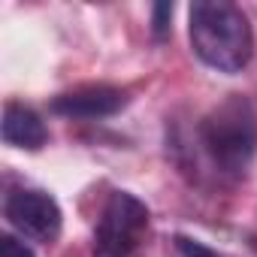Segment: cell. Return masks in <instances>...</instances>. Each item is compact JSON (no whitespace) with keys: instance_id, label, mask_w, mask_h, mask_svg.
Instances as JSON below:
<instances>
[{"instance_id":"obj_5","label":"cell","mask_w":257,"mask_h":257,"mask_svg":"<svg viewBox=\"0 0 257 257\" xmlns=\"http://www.w3.org/2000/svg\"><path fill=\"white\" fill-rule=\"evenodd\" d=\"M127 106V91L115 85H79L73 91H64L52 100V112L64 118H82V121H97L121 112Z\"/></svg>"},{"instance_id":"obj_8","label":"cell","mask_w":257,"mask_h":257,"mask_svg":"<svg viewBox=\"0 0 257 257\" xmlns=\"http://www.w3.org/2000/svg\"><path fill=\"white\" fill-rule=\"evenodd\" d=\"M170 19H173V4H158L152 10V34L164 40L170 34Z\"/></svg>"},{"instance_id":"obj_6","label":"cell","mask_w":257,"mask_h":257,"mask_svg":"<svg viewBox=\"0 0 257 257\" xmlns=\"http://www.w3.org/2000/svg\"><path fill=\"white\" fill-rule=\"evenodd\" d=\"M4 143L13 146V149H25V152H40L46 143H49V131L43 118L19 103V100H10L4 106Z\"/></svg>"},{"instance_id":"obj_4","label":"cell","mask_w":257,"mask_h":257,"mask_svg":"<svg viewBox=\"0 0 257 257\" xmlns=\"http://www.w3.org/2000/svg\"><path fill=\"white\" fill-rule=\"evenodd\" d=\"M4 218L19 236L31 242H55L64 224L61 206L40 188H10L4 197Z\"/></svg>"},{"instance_id":"obj_1","label":"cell","mask_w":257,"mask_h":257,"mask_svg":"<svg viewBox=\"0 0 257 257\" xmlns=\"http://www.w3.org/2000/svg\"><path fill=\"white\" fill-rule=\"evenodd\" d=\"M188 34L197 58L218 73H239L254 55L248 16L227 0H200L188 10Z\"/></svg>"},{"instance_id":"obj_3","label":"cell","mask_w":257,"mask_h":257,"mask_svg":"<svg viewBox=\"0 0 257 257\" xmlns=\"http://www.w3.org/2000/svg\"><path fill=\"white\" fill-rule=\"evenodd\" d=\"M152 212L140 197L131 191H112L94 227V257H131L140 248Z\"/></svg>"},{"instance_id":"obj_9","label":"cell","mask_w":257,"mask_h":257,"mask_svg":"<svg viewBox=\"0 0 257 257\" xmlns=\"http://www.w3.org/2000/svg\"><path fill=\"white\" fill-rule=\"evenodd\" d=\"M0 257H34V251L16 236H0Z\"/></svg>"},{"instance_id":"obj_7","label":"cell","mask_w":257,"mask_h":257,"mask_svg":"<svg viewBox=\"0 0 257 257\" xmlns=\"http://www.w3.org/2000/svg\"><path fill=\"white\" fill-rule=\"evenodd\" d=\"M176 248H179L182 257H227V254H221V251H215L206 242L191 239V236H176Z\"/></svg>"},{"instance_id":"obj_2","label":"cell","mask_w":257,"mask_h":257,"mask_svg":"<svg viewBox=\"0 0 257 257\" xmlns=\"http://www.w3.org/2000/svg\"><path fill=\"white\" fill-rule=\"evenodd\" d=\"M197 137L218 173L242 179L257 158V109L242 94H227L197 127Z\"/></svg>"}]
</instances>
